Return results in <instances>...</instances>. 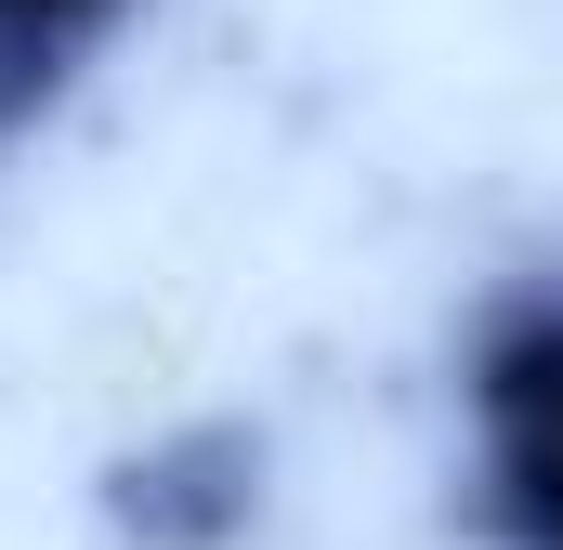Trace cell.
I'll list each match as a JSON object with an SVG mask.
<instances>
[{
	"instance_id": "cell-1",
	"label": "cell",
	"mask_w": 563,
	"mask_h": 550,
	"mask_svg": "<svg viewBox=\"0 0 563 550\" xmlns=\"http://www.w3.org/2000/svg\"><path fill=\"white\" fill-rule=\"evenodd\" d=\"M472 550H563V263L498 275L445 354Z\"/></svg>"
},
{
	"instance_id": "cell-2",
	"label": "cell",
	"mask_w": 563,
	"mask_h": 550,
	"mask_svg": "<svg viewBox=\"0 0 563 550\" xmlns=\"http://www.w3.org/2000/svg\"><path fill=\"white\" fill-rule=\"evenodd\" d=\"M106 512H119L132 550H236L250 512H263V446H250L236 419H184V432H157L144 459H119Z\"/></svg>"
},
{
	"instance_id": "cell-3",
	"label": "cell",
	"mask_w": 563,
	"mask_h": 550,
	"mask_svg": "<svg viewBox=\"0 0 563 550\" xmlns=\"http://www.w3.org/2000/svg\"><path fill=\"white\" fill-rule=\"evenodd\" d=\"M157 0H0V157H26V144L53 132L106 66H119V40H132Z\"/></svg>"
}]
</instances>
